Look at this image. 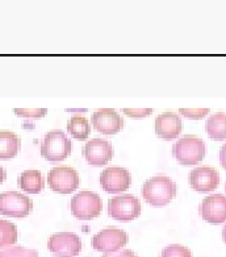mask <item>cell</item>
<instances>
[{
  "mask_svg": "<svg viewBox=\"0 0 226 257\" xmlns=\"http://www.w3.org/2000/svg\"><path fill=\"white\" fill-rule=\"evenodd\" d=\"M83 155L90 165L99 168L106 165L113 159V147L110 141L102 139H92L84 145Z\"/></svg>",
  "mask_w": 226,
  "mask_h": 257,
  "instance_id": "cell-13",
  "label": "cell"
},
{
  "mask_svg": "<svg viewBox=\"0 0 226 257\" xmlns=\"http://www.w3.org/2000/svg\"><path fill=\"white\" fill-rule=\"evenodd\" d=\"M0 257H38V252L24 246L12 245L0 250Z\"/></svg>",
  "mask_w": 226,
  "mask_h": 257,
  "instance_id": "cell-21",
  "label": "cell"
},
{
  "mask_svg": "<svg viewBox=\"0 0 226 257\" xmlns=\"http://www.w3.org/2000/svg\"><path fill=\"white\" fill-rule=\"evenodd\" d=\"M71 212L79 220H91L98 218L102 210V202L99 194L90 190L75 194L70 203Z\"/></svg>",
  "mask_w": 226,
  "mask_h": 257,
  "instance_id": "cell-4",
  "label": "cell"
},
{
  "mask_svg": "<svg viewBox=\"0 0 226 257\" xmlns=\"http://www.w3.org/2000/svg\"><path fill=\"white\" fill-rule=\"evenodd\" d=\"M128 244V233L124 229L108 227L102 229L92 237V246L98 252L113 253L124 248Z\"/></svg>",
  "mask_w": 226,
  "mask_h": 257,
  "instance_id": "cell-8",
  "label": "cell"
},
{
  "mask_svg": "<svg viewBox=\"0 0 226 257\" xmlns=\"http://www.w3.org/2000/svg\"><path fill=\"white\" fill-rule=\"evenodd\" d=\"M205 131L212 140H226V113L217 112L212 115L205 123Z\"/></svg>",
  "mask_w": 226,
  "mask_h": 257,
  "instance_id": "cell-18",
  "label": "cell"
},
{
  "mask_svg": "<svg viewBox=\"0 0 226 257\" xmlns=\"http://www.w3.org/2000/svg\"><path fill=\"white\" fill-rule=\"evenodd\" d=\"M14 112L18 116L22 117H33V119H38L44 117L48 113L46 108H14Z\"/></svg>",
  "mask_w": 226,
  "mask_h": 257,
  "instance_id": "cell-23",
  "label": "cell"
},
{
  "mask_svg": "<svg viewBox=\"0 0 226 257\" xmlns=\"http://www.w3.org/2000/svg\"><path fill=\"white\" fill-rule=\"evenodd\" d=\"M68 131L76 140H86L91 134V124L84 116H74L68 120Z\"/></svg>",
  "mask_w": 226,
  "mask_h": 257,
  "instance_id": "cell-19",
  "label": "cell"
},
{
  "mask_svg": "<svg viewBox=\"0 0 226 257\" xmlns=\"http://www.w3.org/2000/svg\"><path fill=\"white\" fill-rule=\"evenodd\" d=\"M22 148V140L10 131H0V160H11Z\"/></svg>",
  "mask_w": 226,
  "mask_h": 257,
  "instance_id": "cell-16",
  "label": "cell"
},
{
  "mask_svg": "<svg viewBox=\"0 0 226 257\" xmlns=\"http://www.w3.org/2000/svg\"><path fill=\"white\" fill-rule=\"evenodd\" d=\"M18 227L10 220L0 219V249L14 245L18 241Z\"/></svg>",
  "mask_w": 226,
  "mask_h": 257,
  "instance_id": "cell-20",
  "label": "cell"
},
{
  "mask_svg": "<svg viewBox=\"0 0 226 257\" xmlns=\"http://www.w3.org/2000/svg\"><path fill=\"white\" fill-rule=\"evenodd\" d=\"M92 125L100 134L116 135L124 128L125 121L114 109L100 108L92 113Z\"/></svg>",
  "mask_w": 226,
  "mask_h": 257,
  "instance_id": "cell-11",
  "label": "cell"
},
{
  "mask_svg": "<svg viewBox=\"0 0 226 257\" xmlns=\"http://www.w3.org/2000/svg\"><path fill=\"white\" fill-rule=\"evenodd\" d=\"M102 257H138V256L133 252V250L120 249V250H117V252H113V253L102 254Z\"/></svg>",
  "mask_w": 226,
  "mask_h": 257,
  "instance_id": "cell-26",
  "label": "cell"
},
{
  "mask_svg": "<svg viewBox=\"0 0 226 257\" xmlns=\"http://www.w3.org/2000/svg\"><path fill=\"white\" fill-rule=\"evenodd\" d=\"M179 112L188 119L198 120L205 117L209 113V108H180Z\"/></svg>",
  "mask_w": 226,
  "mask_h": 257,
  "instance_id": "cell-24",
  "label": "cell"
},
{
  "mask_svg": "<svg viewBox=\"0 0 226 257\" xmlns=\"http://www.w3.org/2000/svg\"><path fill=\"white\" fill-rule=\"evenodd\" d=\"M225 190H226V185H225Z\"/></svg>",
  "mask_w": 226,
  "mask_h": 257,
  "instance_id": "cell-30",
  "label": "cell"
},
{
  "mask_svg": "<svg viewBox=\"0 0 226 257\" xmlns=\"http://www.w3.org/2000/svg\"><path fill=\"white\" fill-rule=\"evenodd\" d=\"M178 186L170 177L156 176L148 180L142 187V197L154 207H163L176 197Z\"/></svg>",
  "mask_w": 226,
  "mask_h": 257,
  "instance_id": "cell-1",
  "label": "cell"
},
{
  "mask_svg": "<svg viewBox=\"0 0 226 257\" xmlns=\"http://www.w3.org/2000/svg\"><path fill=\"white\" fill-rule=\"evenodd\" d=\"M156 134L163 140H174L182 134L183 123L179 115L174 112H164L156 119Z\"/></svg>",
  "mask_w": 226,
  "mask_h": 257,
  "instance_id": "cell-15",
  "label": "cell"
},
{
  "mask_svg": "<svg viewBox=\"0 0 226 257\" xmlns=\"http://www.w3.org/2000/svg\"><path fill=\"white\" fill-rule=\"evenodd\" d=\"M6 178H7V172H6V169L4 168H2L0 166V185L6 181Z\"/></svg>",
  "mask_w": 226,
  "mask_h": 257,
  "instance_id": "cell-28",
  "label": "cell"
},
{
  "mask_svg": "<svg viewBox=\"0 0 226 257\" xmlns=\"http://www.w3.org/2000/svg\"><path fill=\"white\" fill-rule=\"evenodd\" d=\"M108 214L120 222H130L141 215V203L132 194L113 197L108 202Z\"/></svg>",
  "mask_w": 226,
  "mask_h": 257,
  "instance_id": "cell-5",
  "label": "cell"
},
{
  "mask_svg": "<svg viewBox=\"0 0 226 257\" xmlns=\"http://www.w3.org/2000/svg\"><path fill=\"white\" fill-rule=\"evenodd\" d=\"M72 143L62 131H52L45 135L41 144V156L48 161H64L71 155Z\"/></svg>",
  "mask_w": 226,
  "mask_h": 257,
  "instance_id": "cell-3",
  "label": "cell"
},
{
  "mask_svg": "<svg viewBox=\"0 0 226 257\" xmlns=\"http://www.w3.org/2000/svg\"><path fill=\"white\" fill-rule=\"evenodd\" d=\"M160 257H192V252L187 246L171 244L162 250Z\"/></svg>",
  "mask_w": 226,
  "mask_h": 257,
  "instance_id": "cell-22",
  "label": "cell"
},
{
  "mask_svg": "<svg viewBox=\"0 0 226 257\" xmlns=\"http://www.w3.org/2000/svg\"><path fill=\"white\" fill-rule=\"evenodd\" d=\"M18 186L28 194H38L45 186V181L40 170H25L18 180Z\"/></svg>",
  "mask_w": 226,
  "mask_h": 257,
  "instance_id": "cell-17",
  "label": "cell"
},
{
  "mask_svg": "<svg viewBox=\"0 0 226 257\" xmlns=\"http://www.w3.org/2000/svg\"><path fill=\"white\" fill-rule=\"evenodd\" d=\"M121 112H124L126 116L134 117V119H141V117L148 116L152 115V108H122Z\"/></svg>",
  "mask_w": 226,
  "mask_h": 257,
  "instance_id": "cell-25",
  "label": "cell"
},
{
  "mask_svg": "<svg viewBox=\"0 0 226 257\" xmlns=\"http://www.w3.org/2000/svg\"><path fill=\"white\" fill-rule=\"evenodd\" d=\"M50 189L60 194H71L79 186V174L70 166H56L48 173Z\"/></svg>",
  "mask_w": 226,
  "mask_h": 257,
  "instance_id": "cell-7",
  "label": "cell"
},
{
  "mask_svg": "<svg viewBox=\"0 0 226 257\" xmlns=\"http://www.w3.org/2000/svg\"><path fill=\"white\" fill-rule=\"evenodd\" d=\"M220 162L224 169H226V144H224L222 148L220 149Z\"/></svg>",
  "mask_w": 226,
  "mask_h": 257,
  "instance_id": "cell-27",
  "label": "cell"
},
{
  "mask_svg": "<svg viewBox=\"0 0 226 257\" xmlns=\"http://www.w3.org/2000/svg\"><path fill=\"white\" fill-rule=\"evenodd\" d=\"M206 153V147L196 135H186L174 144L172 155L183 166L198 165Z\"/></svg>",
  "mask_w": 226,
  "mask_h": 257,
  "instance_id": "cell-2",
  "label": "cell"
},
{
  "mask_svg": "<svg viewBox=\"0 0 226 257\" xmlns=\"http://www.w3.org/2000/svg\"><path fill=\"white\" fill-rule=\"evenodd\" d=\"M222 239H224V241L226 243V225L224 227V229H222Z\"/></svg>",
  "mask_w": 226,
  "mask_h": 257,
  "instance_id": "cell-29",
  "label": "cell"
},
{
  "mask_svg": "<svg viewBox=\"0 0 226 257\" xmlns=\"http://www.w3.org/2000/svg\"><path fill=\"white\" fill-rule=\"evenodd\" d=\"M132 176L125 168L110 166L100 174V185L102 190L110 194L122 193L130 187Z\"/></svg>",
  "mask_w": 226,
  "mask_h": 257,
  "instance_id": "cell-10",
  "label": "cell"
},
{
  "mask_svg": "<svg viewBox=\"0 0 226 257\" xmlns=\"http://www.w3.org/2000/svg\"><path fill=\"white\" fill-rule=\"evenodd\" d=\"M48 249L60 257L78 256L82 250V240L74 232H58L48 240Z\"/></svg>",
  "mask_w": 226,
  "mask_h": 257,
  "instance_id": "cell-9",
  "label": "cell"
},
{
  "mask_svg": "<svg viewBox=\"0 0 226 257\" xmlns=\"http://www.w3.org/2000/svg\"><path fill=\"white\" fill-rule=\"evenodd\" d=\"M190 185L198 193H209L220 185V174L214 168L198 166L190 173Z\"/></svg>",
  "mask_w": 226,
  "mask_h": 257,
  "instance_id": "cell-14",
  "label": "cell"
},
{
  "mask_svg": "<svg viewBox=\"0 0 226 257\" xmlns=\"http://www.w3.org/2000/svg\"><path fill=\"white\" fill-rule=\"evenodd\" d=\"M200 215L210 224H221L226 222V197L222 194H212L200 204Z\"/></svg>",
  "mask_w": 226,
  "mask_h": 257,
  "instance_id": "cell-12",
  "label": "cell"
},
{
  "mask_svg": "<svg viewBox=\"0 0 226 257\" xmlns=\"http://www.w3.org/2000/svg\"><path fill=\"white\" fill-rule=\"evenodd\" d=\"M33 210L32 199L18 191L0 194V214L11 218H24Z\"/></svg>",
  "mask_w": 226,
  "mask_h": 257,
  "instance_id": "cell-6",
  "label": "cell"
}]
</instances>
